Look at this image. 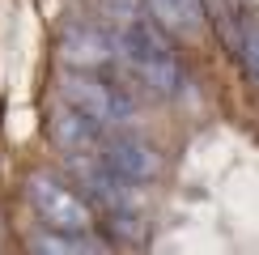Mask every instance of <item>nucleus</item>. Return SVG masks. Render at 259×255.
Returning a JSON list of instances; mask_svg holds the SVG:
<instances>
[{
    "label": "nucleus",
    "mask_w": 259,
    "mask_h": 255,
    "mask_svg": "<svg viewBox=\"0 0 259 255\" xmlns=\"http://www.w3.org/2000/svg\"><path fill=\"white\" fill-rule=\"evenodd\" d=\"M145 13L161 34L196 38L208 21V0H145Z\"/></svg>",
    "instance_id": "7"
},
{
    "label": "nucleus",
    "mask_w": 259,
    "mask_h": 255,
    "mask_svg": "<svg viewBox=\"0 0 259 255\" xmlns=\"http://www.w3.org/2000/svg\"><path fill=\"white\" fill-rule=\"evenodd\" d=\"M234 51H238V60H242L246 81L259 90V17H242V30H238Z\"/></svg>",
    "instance_id": "9"
},
{
    "label": "nucleus",
    "mask_w": 259,
    "mask_h": 255,
    "mask_svg": "<svg viewBox=\"0 0 259 255\" xmlns=\"http://www.w3.org/2000/svg\"><path fill=\"white\" fill-rule=\"evenodd\" d=\"M98 26L106 34H115V30H123L127 21L145 17V0H98Z\"/></svg>",
    "instance_id": "10"
},
{
    "label": "nucleus",
    "mask_w": 259,
    "mask_h": 255,
    "mask_svg": "<svg viewBox=\"0 0 259 255\" xmlns=\"http://www.w3.org/2000/svg\"><path fill=\"white\" fill-rule=\"evenodd\" d=\"M60 56L72 72H98L106 64H115V38L98 21H77L60 34Z\"/></svg>",
    "instance_id": "5"
},
{
    "label": "nucleus",
    "mask_w": 259,
    "mask_h": 255,
    "mask_svg": "<svg viewBox=\"0 0 259 255\" xmlns=\"http://www.w3.org/2000/svg\"><path fill=\"white\" fill-rule=\"evenodd\" d=\"M51 141H56V149L64 157H98L106 132L98 123H90L85 115L68 111V106L60 102L56 111H51Z\"/></svg>",
    "instance_id": "6"
},
{
    "label": "nucleus",
    "mask_w": 259,
    "mask_h": 255,
    "mask_svg": "<svg viewBox=\"0 0 259 255\" xmlns=\"http://www.w3.org/2000/svg\"><path fill=\"white\" fill-rule=\"evenodd\" d=\"M98 162L106 170H115L119 179H127V183H140V187H149L161 175V166H166L157 149L132 132H106V141L98 149Z\"/></svg>",
    "instance_id": "4"
},
{
    "label": "nucleus",
    "mask_w": 259,
    "mask_h": 255,
    "mask_svg": "<svg viewBox=\"0 0 259 255\" xmlns=\"http://www.w3.org/2000/svg\"><path fill=\"white\" fill-rule=\"evenodd\" d=\"M26 251L30 255H111V247L98 242L94 234H51V230H38L26 242Z\"/></svg>",
    "instance_id": "8"
},
{
    "label": "nucleus",
    "mask_w": 259,
    "mask_h": 255,
    "mask_svg": "<svg viewBox=\"0 0 259 255\" xmlns=\"http://www.w3.org/2000/svg\"><path fill=\"white\" fill-rule=\"evenodd\" d=\"M111 38H115V64L132 85H140L153 98H175L183 90V64L170 51V38L149 21V13L127 21Z\"/></svg>",
    "instance_id": "1"
},
{
    "label": "nucleus",
    "mask_w": 259,
    "mask_h": 255,
    "mask_svg": "<svg viewBox=\"0 0 259 255\" xmlns=\"http://www.w3.org/2000/svg\"><path fill=\"white\" fill-rule=\"evenodd\" d=\"M26 200L34 208V217L42 221V230H51V234H94V204L85 196H77L72 183H64L51 170H34L26 179Z\"/></svg>",
    "instance_id": "2"
},
{
    "label": "nucleus",
    "mask_w": 259,
    "mask_h": 255,
    "mask_svg": "<svg viewBox=\"0 0 259 255\" xmlns=\"http://www.w3.org/2000/svg\"><path fill=\"white\" fill-rule=\"evenodd\" d=\"M60 102L68 111L85 115L90 123H98L102 132H119L132 119V102L119 85L94 77V72H64L60 77Z\"/></svg>",
    "instance_id": "3"
}]
</instances>
